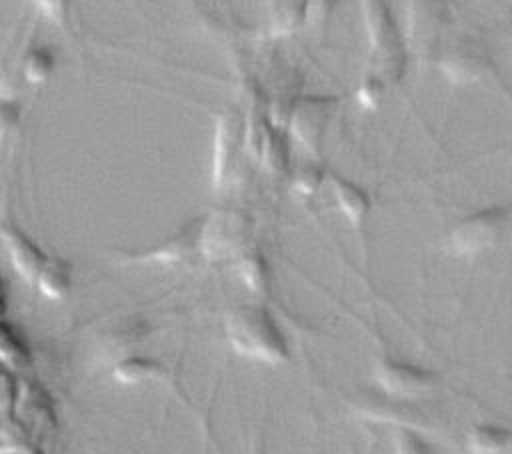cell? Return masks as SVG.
<instances>
[{
  "mask_svg": "<svg viewBox=\"0 0 512 454\" xmlns=\"http://www.w3.org/2000/svg\"><path fill=\"white\" fill-rule=\"evenodd\" d=\"M226 338L236 354L262 364H282L290 356L288 340L264 306H238L226 314Z\"/></svg>",
  "mask_w": 512,
  "mask_h": 454,
  "instance_id": "1",
  "label": "cell"
},
{
  "mask_svg": "<svg viewBox=\"0 0 512 454\" xmlns=\"http://www.w3.org/2000/svg\"><path fill=\"white\" fill-rule=\"evenodd\" d=\"M508 222L504 206H488L464 216L448 232V248L456 256H476L490 250L502 236Z\"/></svg>",
  "mask_w": 512,
  "mask_h": 454,
  "instance_id": "2",
  "label": "cell"
},
{
  "mask_svg": "<svg viewBox=\"0 0 512 454\" xmlns=\"http://www.w3.org/2000/svg\"><path fill=\"white\" fill-rule=\"evenodd\" d=\"M372 378L384 396L404 402L428 396L438 382L428 368L396 358H380L372 368Z\"/></svg>",
  "mask_w": 512,
  "mask_h": 454,
  "instance_id": "3",
  "label": "cell"
},
{
  "mask_svg": "<svg viewBox=\"0 0 512 454\" xmlns=\"http://www.w3.org/2000/svg\"><path fill=\"white\" fill-rule=\"evenodd\" d=\"M250 220L240 210H218L202 218L200 254L206 258L238 256L248 248Z\"/></svg>",
  "mask_w": 512,
  "mask_h": 454,
  "instance_id": "4",
  "label": "cell"
},
{
  "mask_svg": "<svg viewBox=\"0 0 512 454\" xmlns=\"http://www.w3.org/2000/svg\"><path fill=\"white\" fill-rule=\"evenodd\" d=\"M200 232L202 218H194L174 230L170 236L162 238L158 244L142 252L118 254L120 264H140V266H172L190 260L194 254H200Z\"/></svg>",
  "mask_w": 512,
  "mask_h": 454,
  "instance_id": "5",
  "label": "cell"
},
{
  "mask_svg": "<svg viewBox=\"0 0 512 454\" xmlns=\"http://www.w3.org/2000/svg\"><path fill=\"white\" fill-rule=\"evenodd\" d=\"M328 104L330 100L324 96H306L298 100L292 110V134L306 150H314L322 138L328 120Z\"/></svg>",
  "mask_w": 512,
  "mask_h": 454,
  "instance_id": "6",
  "label": "cell"
},
{
  "mask_svg": "<svg viewBox=\"0 0 512 454\" xmlns=\"http://www.w3.org/2000/svg\"><path fill=\"white\" fill-rule=\"evenodd\" d=\"M490 58L488 54L476 46L472 40H464L454 44L442 56V72L452 82H474L488 74Z\"/></svg>",
  "mask_w": 512,
  "mask_h": 454,
  "instance_id": "7",
  "label": "cell"
},
{
  "mask_svg": "<svg viewBox=\"0 0 512 454\" xmlns=\"http://www.w3.org/2000/svg\"><path fill=\"white\" fill-rule=\"evenodd\" d=\"M0 238H2V244H4V248L8 252V258H10L12 266L26 280L34 282L36 274L44 266L48 254L30 236H26L16 226H10V224L0 226Z\"/></svg>",
  "mask_w": 512,
  "mask_h": 454,
  "instance_id": "8",
  "label": "cell"
},
{
  "mask_svg": "<svg viewBox=\"0 0 512 454\" xmlns=\"http://www.w3.org/2000/svg\"><path fill=\"white\" fill-rule=\"evenodd\" d=\"M328 184H330L332 198L340 208V212L344 214V218L350 224H360L370 210V198L364 192V188H360L356 182L342 178L338 174H332Z\"/></svg>",
  "mask_w": 512,
  "mask_h": 454,
  "instance_id": "9",
  "label": "cell"
},
{
  "mask_svg": "<svg viewBox=\"0 0 512 454\" xmlns=\"http://www.w3.org/2000/svg\"><path fill=\"white\" fill-rule=\"evenodd\" d=\"M252 150L256 154V158H260L262 166L272 172H284L286 164H288V152H286V144L282 142L280 134L270 128L268 124H260L254 128L252 132Z\"/></svg>",
  "mask_w": 512,
  "mask_h": 454,
  "instance_id": "10",
  "label": "cell"
},
{
  "mask_svg": "<svg viewBox=\"0 0 512 454\" xmlns=\"http://www.w3.org/2000/svg\"><path fill=\"white\" fill-rule=\"evenodd\" d=\"M470 454H508L512 452V430L498 424H478L466 436Z\"/></svg>",
  "mask_w": 512,
  "mask_h": 454,
  "instance_id": "11",
  "label": "cell"
},
{
  "mask_svg": "<svg viewBox=\"0 0 512 454\" xmlns=\"http://www.w3.org/2000/svg\"><path fill=\"white\" fill-rule=\"evenodd\" d=\"M234 272L238 280L252 292V294H266L270 288V268L266 258L258 250L246 248L236 256Z\"/></svg>",
  "mask_w": 512,
  "mask_h": 454,
  "instance_id": "12",
  "label": "cell"
},
{
  "mask_svg": "<svg viewBox=\"0 0 512 454\" xmlns=\"http://www.w3.org/2000/svg\"><path fill=\"white\" fill-rule=\"evenodd\" d=\"M34 282L46 298H52V300L66 298L70 292V286H72V268L66 260L48 256L44 266L36 274Z\"/></svg>",
  "mask_w": 512,
  "mask_h": 454,
  "instance_id": "13",
  "label": "cell"
},
{
  "mask_svg": "<svg viewBox=\"0 0 512 454\" xmlns=\"http://www.w3.org/2000/svg\"><path fill=\"white\" fill-rule=\"evenodd\" d=\"M240 144V132L236 120H222L216 134L214 146V180L222 182L234 166Z\"/></svg>",
  "mask_w": 512,
  "mask_h": 454,
  "instance_id": "14",
  "label": "cell"
},
{
  "mask_svg": "<svg viewBox=\"0 0 512 454\" xmlns=\"http://www.w3.org/2000/svg\"><path fill=\"white\" fill-rule=\"evenodd\" d=\"M160 372H162V364L142 354H124L112 366L114 380L122 384H142L158 378Z\"/></svg>",
  "mask_w": 512,
  "mask_h": 454,
  "instance_id": "15",
  "label": "cell"
},
{
  "mask_svg": "<svg viewBox=\"0 0 512 454\" xmlns=\"http://www.w3.org/2000/svg\"><path fill=\"white\" fill-rule=\"evenodd\" d=\"M52 68H54V54L44 46H36L22 56L20 76L28 84H42L52 74Z\"/></svg>",
  "mask_w": 512,
  "mask_h": 454,
  "instance_id": "16",
  "label": "cell"
},
{
  "mask_svg": "<svg viewBox=\"0 0 512 454\" xmlns=\"http://www.w3.org/2000/svg\"><path fill=\"white\" fill-rule=\"evenodd\" d=\"M392 448L394 454H432L430 444L414 428H396Z\"/></svg>",
  "mask_w": 512,
  "mask_h": 454,
  "instance_id": "17",
  "label": "cell"
},
{
  "mask_svg": "<svg viewBox=\"0 0 512 454\" xmlns=\"http://www.w3.org/2000/svg\"><path fill=\"white\" fill-rule=\"evenodd\" d=\"M322 180H324V172H322L318 166L308 164V166H302V168L294 174L292 184H294V190H296L300 196H312V194L320 188Z\"/></svg>",
  "mask_w": 512,
  "mask_h": 454,
  "instance_id": "18",
  "label": "cell"
},
{
  "mask_svg": "<svg viewBox=\"0 0 512 454\" xmlns=\"http://www.w3.org/2000/svg\"><path fill=\"white\" fill-rule=\"evenodd\" d=\"M18 120H20L18 106L8 98H0V138L8 136L18 126Z\"/></svg>",
  "mask_w": 512,
  "mask_h": 454,
  "instance_id": "19",
  "label": "cell"
},
{
  "mask_svg": "<svg viewBox=\"0 0 512 454\" xmlns=\"http://www.w3.org/2000/svg\"><path fill=\"white\" fill-rule=\"evenodd\" d=\"M70 2H72V0H34L36 8H38L46 18H52V20L64 18L66 12H68Z\"/></svg>",
  "mask_w": 512,
  "mask_h": 454,
  "instance_id": "20",
  "label": "cell"
},
{
  "mask_svg": "<svg viewBox=\"0 0 512 454\" xmlns=\"http://www.w3.org/2000/svg\"><path fill=\"white\" fill-rule=\"evenodd\" d=\"M380 90H382V80H380L378 76H372V78H368V80H364V82H362L358 98L362 100V104H364V106H368V108H370V106H374V104H376Z\"/></svg>",
  "mask_w": 512,
  "mask_h": 454,
  "instance_id": "21",
  "label": "cell"
},
{
  "mask_svg": "<svg viewBox=\"0 0 512 454\" xmlns=\"http://www.w3.org/2000/svg\"><path fill=\"white\" fill-rule=\"evenodd\" d=\"M4 312V292H2V284H0V316Z\"/></svg>",
  "mask_w": 512,
  "mask_h": 454,
  "instance_id": "22",
  "label": "cell"
}]
</instances>
